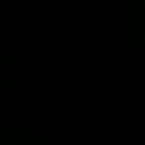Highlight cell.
Segmentation results:
<instances>
[{
	"mask_svg": "<svg viewBox=\"0 0 145 145\" xmlns=\"http://www.w3.org/2000/svg\"><path fill=\"white\" fill-rule=\"evenodd\" d=\"M144 39H145V32H144Z\"/></svg>",
	"mask_w": 145,
	"mask_h": 145,
	"instance_id": "cell-1",
	"label": "cell"
}]
</instances>
